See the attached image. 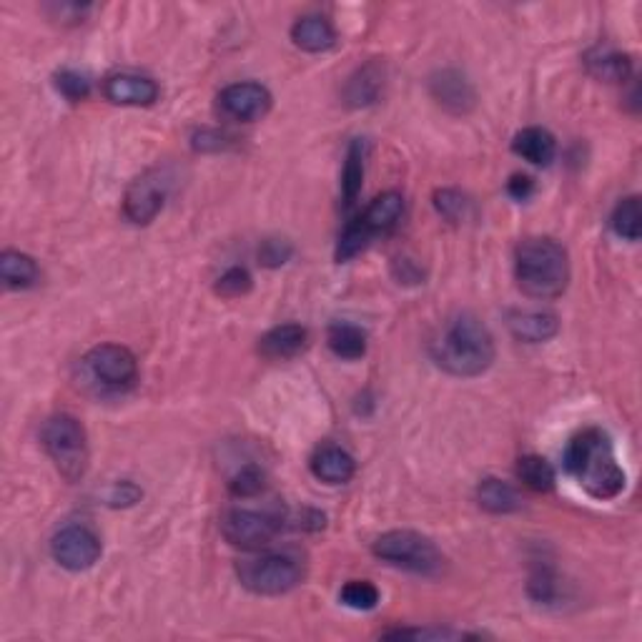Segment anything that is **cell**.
Instances as JSON below:
<instances>
[{"label": "cell", "instance_id": "obj_4", "mask_svg": "<svg viewBox=\"0 0 642 642\" xmlns=\"http://www.w3.org/2000/svg\"><path fill=\"white\" fill-rule=\"evenodd\" d=\"M43 447H46L48 457L53 459L58 472L76 482L86 474L88 467V442L86 429L71 414H56L43 427Z\"/></svg>", "mask_w": 642, "mask_h": 642}, {"label": "cell", "instance_id": "obj_19", "mask_svg": "<svg viewBox=\"0 0 642 642\" xmlns=\"http://www.w3.org/2000/svg\"><path fill=\"white\" fill-rule=\"evenodd\" d=\"M402 214L404 199L399 194H394V191H389V194L377 196V199L369 204V209L364 211V216H359V219H362V224L367 226L372 234H377V231L394 229V226L402 221Z\"/></svg>", "mask_w": 642, "mask_h": 642}, {"label": "cell", "instance_id": "obj_28", "mask_svg": "<svg viewBox=\"0 0 642 642\" xmlns=\"http://www.w3.org/2000/svg\"><path fill=\"white\" fill-rule=\"evenodd\" d=\"M369 236H372V231L367 229V226L362 224V219L352 221V224L344 229L342 239H339V246H337V259L339 261H349L354 259L357 254H362L364 249H367L369 244Z\"/></svg>", "mask_w": 642, "mask_h": 642}, {"label": "cell", "instance_id": "obj_35", "mask_svg": "<svg viewBox=\"0 0 642 642\" xmlns=\"http://www.w3.org/2000/svg\"><path fill=\"white\" fill-rule=\"evenodd\" d=\"M384 637H417V640H459V637H474V635H464V632H454V630H392L384 632Z\"/></svg>", "mask_w": 642, "mask_h": 642}, {"label": "cell", "instance_id": "obj_24", "mask_svg": "<svg viewBox=\"0 0 642 642\" xmlns=\"http://www.w3.org/2000/svg\"><path fill=\"white\" fill-rule=\"evenodd\" d=\"M610 224H612V231H615L620 239H627V241L640 239V231H642L640 199H637V196H627V199H622L620 204L615 206V211H612Z\"/></svg>", "mask_w": 642, "mask_h": 642}, {"label": "cell", "instance_id": "obj_10", "mask_svg": "<svg viewBox=\"0 0 642 642\" xmlns=\"http://www.w3.org/2000/svg\"><path fill=\"white\" fill-rule=\"evenodd\" d=\"M219 108L226 118L241 123L259 121L269 113L271 93L259 83H234L226 91H221Z\"/></svg>", "mask_w": 642, "mask_h": 642}, {"label": "cell", "instance_id": "obj_31", "mask_svg": "<svg viewBox=\"0 0 642 642\" xmlns=\"http://www.w3.org/2000/svg\"><path fill=\"white\" fill-rule=\"evenodd\" d=\"M56 86H58V91L68 98V101H83V98L91 93V83H88V78L81 76V73H76V71L58 73Z\"/></svg>", "mask_w": 642, "mask_h": 642}, {"label": "cell", "instance_id": "obj_3", "mask_svg": "<svg viewBox=\"0 0 642 642\" xmlns=\"http://www.w3.org/2000/svg\"><path fill=\"white\" fill-rule=\"evenodd\" d=\"M517 284L532 299H557L570 281L567 251L555 239H525L515 251Z\"/></svg>", "mask_w": 642, "mask_h": 642}, {"label": "cell", "instance_id": "obj_8", "mask_svg": "<svg viewBox=\"0 0 642 642\" xmlns=\"http://www.w3.org/2000/svg\"><path fill=\"white\" fill-rule=\"evenodd\" d=\"M86 367L93 379L108 389L131 387L138 374L136 357L118 344H101V347L91 349L86 357Z\"/></svg>", "mask_w": 642, "mask_h": 642}, {"label": "cell", "instance_id": "obj_21", "mask_svg": "<svg viewBox=\"0 0 642 642\" xmlns=\"http://www.w3.org/2000/svg\"><path fill=\"white\" fill-rule=\"evenodd\" d=\"M0 279L8 289H28L38 281L36 261L21 251H3L0 256Z\"/></svg>", "mask_w": 642, "mask_h": 642}, {"label": "cell", "instance_id": "obj_37", "mask_svg": "<svg viewBox=\"0 0 642 642\" xmlns=\"http://www.w3.org/2000/svg\"><path fill=\"white\" fill-rule=\"evenodd\" d=\"M507 191H510L512 199L517 201H527L532 194H535V181L530 176H512V181L507 184Z\"/></svg>", "mask_w": 642, "mask_h": 642}, {"label": "cell", "instance_id": "obj_20", "mask_svg": "<svg viewBox=\"0 0 642 642\" xmlns=\"http://www.w3.org/2000/svg\"><path fill=\"white\" fill-rule=\"evenodd\" d=\"M585 63L592 76L602 78V81L607 83L627 81V76H630L632 71L630 58H627L625 53L612 51V48H595V51L587 53Z\"/></svg>", "mask_w": 642, "mask_h": 642}, {"label": "cell", "instance_id": "obj_18", "mask_svg": "<svg viewBox=\"0 0 642 642\" xmlns=\"http://www.w3.org/2000/svg\"><path fill=\"white\" fill-rule=\"evenodd\" d=\"M291 41L309 53H324L337 43V33H334L332 23L321 16H306L294 23L291 28Z\"/></svg>", "mask_w": 642, "mask_h": 642}, {"label": "cell", "instance_id": "obj_7", "mask_svg": "<svg viewBox=\"0 0 642 642\" xmlns=\"http://www.w3.org/2000/svg\"><path fill=\"white\" fill-rule=\"evenodd\" d=\"M281 530V520L269 512H254V510H231L226 512L221 520V532H224L226 542L241 550H261L269 545Z\"/></svg>", "mask_w": 642, "mask_h": 642}, {"label": "cell", "instance_id": "obj_6", "mask_svg": "<svg viewBox=\"0 0 642 642\" xmlns=\"http://www.w3.org/2000/svg\"><path fill=\"white\" fill-rule=\"evenodd\" d=\"M236 575L246 590L256 595H284L294 590L304 577V567L291 555H259L241 560L236 565Z\"/></svg>", "mask_w": 642, "mask_h": 642}, {"label": "cell", "instance_id": "obj_29", "mask_svg": "<svg viewBox=\"0 0 642 642\" xmlns=\"http://www.w3.org/2000/svg\"><path fill=\"white\" fill-rule=\"evenodd\" d=\"M342 602L352 610H372L379 602V590L367 580H352L342 587Z\"/></svg>", "mask_w": 642, "mask_h": 642}, {"label": "cell", "instance_id": "obj_25", "mask_svg": "<svg viewBox=\"0 0 642 642\" xmlns=\"http://www.w3.org/2000/svg\"><path fill=\"white\" fill-rule=\"evenodd\" d=\"M364 158H367V148H364L362 141H354L347 151V161H344L342 174V191L347 204H354V199H357L359 191H362Z\"/></svg>", "mask_w": 642, "mask_h": 642}, {"label": "cell", "instance_id": "obj_26", "mask_svg": "<svg viewBox=\"0 0 642 642\" xmlns=\"http://www.w3.org/2000/svg\"><path fill=\"white\" fill-rule=\"evenodd\" d=\"M379 91H382V71L377 66H367L349 81L347 101L352 106H369L377 101Z\"/></svg>", "mask_w": 642, "mask_h": 642}, {"label": "cell", "instance_id": "obj_30", "mask_svg": "<svg viewBox=\"0 0 642 642\" xmlns=\"http://www.w3.org/2000/svg\"><path fill=\"white\" fill-rule=\"evenodd\" d=\"M264 485V472L254 464H249V467L236 472V477L229 482V490L234 497H256L264 490Z\"/></svg>", "mask_w": 642, "mask_h": 642}, {"label": "cell", "instance_id": "obj_16", "mask_svg": "<svg viewBox=\"0 0 642 642\" xmlns=\"http://www.w3.org/2000/svg\"><path fill=\"white\" fill-rule=\"evenodd\" d=\"M432 93L444 108L452 113H464L474 106V91L467 83V78L457 71H442L434 76Z\"/></svg>", "mask_w": 642, "mask_h": 642}, {"label": "cell", "instance_id": "obj_33", "mask_svg": "<svg viewBox=\"0 0 642 642\" xmlns=\"http://www.w3.org/2000/svg\"><path fill=\"white\" fill-rule=\"evenodd\" d=\"M249 289H251L249 271L239 269V266L226 271V274L219 279V284H216V291H219L221 296H241Z\"/></svg>", "mask_w": 642, "mask_h": 642}, {"label": "cell", "instance_id": "obj_15", "mask_svg": "<svg viewBox=\"0 0 642 642\" xmlns=\"http://www.w3.org/2000/svg\"><path fill=\"white\" fill-rule=\"evenodd\" d=\"M560 329V321L550 311H515L510 316V332L520 342L540 344L552 339Z\"/></svg>", "mask_w": 642, "mask_h": 642}, {"label": "cell", "instance_id": "obj_1", "mask_svg": "<svg viewBox=\"0 0 642 642\" xmlns=\"http://www.w3.org/2000/svg\"><path fill=\"white\" fill-rule=\"evenodd\" d=\"M565 469L595 500H615L625 490V469L617 462L610 437L597 427L582 429L570 439Z\"/></svg>", "mask_w": 642, "mask_h": 642}, {"label": "cell", "instance_id": "obj_34", "mask_svg": "<svg viewBox=\"0 0 642 642\" xmlns=\"http://www.w3.org/2000/svg\"><path fill=\"white\" fill-rule=\"evenodd\" d=\"M555 577L547 570H537L535 575L530 577V595L535 597L537 602H550L555 597Z\"/></svg>", "mask_w": 642, "mask_h": 642}, {"label": "cell", "instance_id": "obj_11", "mask_svg": "<svg viewBox=\"0 0 642 642\" xmlns=\"http://www.w3.org/2000/svg\"><path fill=\"white\" fill-rule=\"evenodd\" d=\"M164 201V181L158 176L146 174L128 186L126 199H123V211H126L128 221H133V224H151L158 216V211L164 209Z\"/></svg>", "mask_w": 642, "mask_h": 642}, {"label": "cell", "instance_id": "obj_22", "mask_svg": "<svg viewBox=\"0 0 642 642\" xmlns=\"http://www.w3.org/2000/svg\"><path fill=\"white\" fill-rule=\"evenodd\" d=\"M479 505L485 507L492 515H510V512L520 510V495L515 492V487L502 482V479H485L477 490Z\"/></svg>", "mask_w": 642, "mask_h": 642}, {"label": "cell", "instance_id": "obj_17", "mask_svg": "<svg viewBox=\"0 0 642 642\" xmlns=\"http://www.w3.org/2000/svg\"><path fill=\"white\" fill-rule=\"evenodd\" d=\"M512 151L535 166H550L557 153V143L550 131L530 126L517 133L515 141H512Z\"/></svg>", "mask_w": 642, "mask_h": 642}, {"label": "cell", "instance_id": "obj_23", "mask_svg": "<svg viewBox=\"0 0 642 642\" xmlns=\"http://www.w3.org/2000/svg\"><path fill=\"white\" fill-rule=\"evenodd\" d=\"M327 342L329 349H332L339 359L354 362V359H362L364 354H367V334L359 327H354V324H334V327L329 329Z\"/></svg>", "mask_w": 642, "mask_h": 642}, {"label": "cell", "instance_id": "obj_13", "mask_svg": "<svg viewBox=\"0 0 642 642\" xmlns=\"http://www.w3.org/2000/svg\"><path fill=\"white\" fill-rule=\"evenodd\" d=\"M311 472L316 479L327 485H344L357 472V462L349 452H344L337 444H324L319 452L311 457Z\"/></svg>", "mask_w": 642, "mask_h": 642}, {"label": "cell", "instance_id": "obj_32", "mask_svg": "<svg viewBox=\"0 0 642 642\" xmlns=\"http://www.w3.org/2000/svg\"><path fill=\"white\" fill-rule=\"evenodd\" d=\"M434 204H437V211L449 221L464 219V211H467V199H464L459 191L444 189L434 196Z\"/></svg>", "mask_w": 642, "mask_h": 642}, {"label": "cell", "instance_id": "obj_9", "mask_svg": "<svg viewBox=\"0 0 642 642\" xmlns=\"http://www.w3.org/2000/svg\"><path fill=\"white\" fill-rule=\"evenodd\" d=\"M53 560L71 572H83L93 567L101 557V540L88 527H63L51 542Z\"/></svg>", "mask_w": 642, "mask_h": 642}, {"label": "cell", "instance_id": "obj_2", "mask_svg": "<svg viewBox=\"0 0 642 642\" xmlns=\"http://www.w3.org/2000/svg\"><path fill=\"white\" fill-rule=\"evenodd\" d=\"M432 357L454 377H479L495 362V339L477 316L459 314L432 342Z\"/></svg>", "mask_w": 642, "mask_h": 642}, {"label": "cell", "instance_id": "obj_14", "mask_svg": "<svg viewBox=\"0 0 642 642\" xmlns=\"http://www.w3.org/2000/svg\"><path fill=\"white\" fill-rule=\"evenodd\" d=\"M306 342H309V334H306L304 327H299V324H281V327H274L261 337L259 352L266 359H291L304 352Z\"/></svg>", "mask_w": 642, "mask_h": 642}, {"label": "cell", "instance_id": "obj_5", "mask_svg": "<svg viewBox=\"0 0 642 642\" xmlns=\"http://www.w3.org/2000/svg\"><path fill=\"white\" fill-rule=\"evenodd\" d=\"M374 555L389 565L427 577L439 575L444 567V557L434 542L409 530H394L379 537L374 542Z\"/></svg>", "mask_w": 642, "mask_h": 642}, {"label": "cell", "instance_id": "obj_27", "mask_svg": "<svg viewBox=\"0 0 642 642\" xmlns=\"http://www.w3.org/2000/svg\"><path fill=\"white\" fill-rule=\"evenodd\" d=\"M517 477L535 492H550L555 487V469L550 467L547 459L535 457V454L522 457L517 462Z\"/></svg>", "mask_w": 642, "mask_h": 642}, {"label": "cell", "instance_id": "obj_36", "mask_svg": "<svg viewBox=\"0 0 642 642\" xmlns=\"http://www.w3.org/2000/svg\"><path fill=\"white\" fill-rule=\"evenodd\" d=\"M289 256H291V246L286 244V241H279V239L264 241V246H261V251H259V259L264 261L266 266L284 264Z\"/></svg>", "mask_w": 642, "mask_h": 642}, {"label": "cell", "instance_id": "obj_12", "mask_svg": "<svg viewBox=\"0 0 642 642\" xmlns=\"http://www.w3.org/2000/svg\"><path fill=\"white\" fill-rule=\"evenodd\" d=\"M103 93L116 106H151L158 98V86L146 76L118 73V76L108 78Z\"/></svg>", "mask_w": 642, "mask_h": 642}]
</instances>
